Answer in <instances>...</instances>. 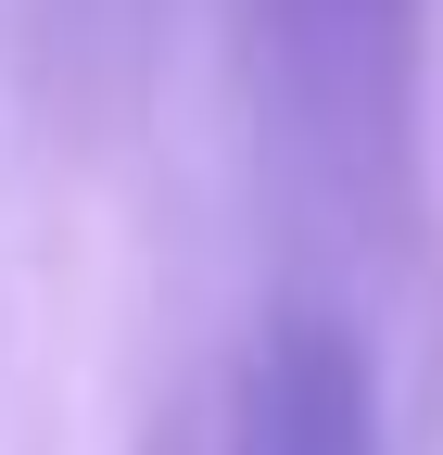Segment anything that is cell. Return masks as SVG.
<instances>
[{"label": "cell", "instance_id": "cell-1", "mask_svg": "<svg viewBox=\"0 0 443 455\" xmlns=\"http://www.w3.org/2000/svg\"><path fill=\"white\" fill-rule=\"evenodd\" d=\"M418 51H431V0H254L266 114L329 178L393 164L406 114H418Z\"/></svg>", "mask_w": 443, "mask_h": 455}, {"label": "cell", "instance_id": "cell-2", "mask_svg": "<svg viewBox=\"0 0 443 455\" xmlns=\"http://www.w3.org/2000/svg\"><path fill=\"white\" fill-rule=\"evenodd\" d=\"M215 455H380V379H367V341L342 316H266L254 355L229 379V443Z\"/></svg>", "mask_w": 443, "mask_h": 455}]
</instances>
